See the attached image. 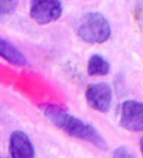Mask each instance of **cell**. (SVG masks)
Listing matches in <instances>:
<instances>
[{
	"label": "cell",
	"instance_id": "6da1fadb",
	"mask_svg": "<svg viewBox=\"0 0 143 158\" xmlns=\"http://www.w3.org/2000/svg\"><path fill=\"white\" fill-rule=\"evenodd\" d=\"M40 108L54 125L69 136L90 143L103 151L108 149L106 141L93 126L73 116L62 106L54 104H43Z\"/></svg>",
	"mask_w": 143,
	"mask_h": 158
},
{
	"label": "cell",
	"instance_id": "7a4b0ae2",
	"mask_svg": "<svg viewBox=\"0 0 143 158\" xmlns=\"http://www.w3.org/2000/svg\"><path fill=\"white\" fill-rule=\"evenodd\" d=\"M77 33L88 44H104L111 37V26L108 19L99 12L85 13L80 20Z\"/></svg>",
	"mask_w": 143,
	"mask_h": 158
},
{
	"label": "cell",
	"instance_id": "3957f363",
	"mask_svg": "<svg viewBox=\"0 0 143 158\" xmlns=\"http://www.w3.org/2000/svg\"><path fill=\"white\" fill-rule=\"evenodd\" d=\"M120 126L131 132L143 131V103L136 100L124 101L118 109Z\"/></svg>",
	"mask_w": 143,
	"mask_h": 158
},
{
	"label": "cell",
	"instance_id": "277c9868",
	"mask_svg": "<svg viewBox=\"0 0 143 158\" xmlns=\"http://www.w3.org/2000/svg\"><path fill=\"white\" fill-rule=\"evenodd\" d=\"M63 12L60 0H31L30 15L38 24L45 25L57 20Z\"/></svg>",
	"mask_w": 143,
	"mask_h": 158
},
{
	"label": "cell",
	"instance_id": "5b68a950",
	"mask_svg": "<svg viewBox=\"0 0 143 158\" xmlns=\"http://www.w3.org/2000/svg\"><path fill=\"white\" fill-rule=\"evenodd\" d=\"M88 105L94 110L101 113H107L113 101V91L106 82L90 84L85 93Z\"/></svg>",
	"mask_w": 143,
	"mask_h": 158
},
{
	"label": "cell",
	"instance_id": "8992f818",
	"mask_svg": "<svg viewBox=\"0 0 143 158\" xmlns=\"http://www.w3.org/2000/svg\"><path fill=\"white\" fill-rule=\"evenodd\" d=\"M10 158H34L35 150L28 135L21 131H15L9 138Z\"/></svg>",
	"mask_w": 143,
	"mask_h": 158
},
{
	"label": "cell",
	"instance_id": "52a82bcc",
	"mask_svg": "<svg viewBox=\"0 0 143 158\" xmlns=\"http://www.w3.org/2000/svg\"><path fill=\"white\" fill-rule=\"evenodd\" d=\"M0 57L14 66L23 67L27 65L25 56L15 45L2 37H0Z\"/></svg>",
	"mask_w": 143,
	"mask_h": 158
},
{
	"label": "cell",
	"instance_id": "ba28073f",
	"mask_svg": "<svg viewBox=\"0 0 143 158\" xmlns=\"http://www.w3.org/2000/svg\"><path fill=\"white\" fill-rule=\"evenodd\" d=\"M87 71L90 76H105L110 71V64L101 55L94 54L89 58Z\"/></svg>",
	"mask_w": 143,
	"mask_h": 158
},
{
	"label": "cell",
	"instance_id": "9c48e42d",
	"mask_svg": "<svg viewBox=\"0 0 143 158\" xmlns=\"http://www.w3.org/2000/svg\"><path fill=\"white\" fill-rule=\"evenodd\" d=\"M18 4V0H0V17L12 14Z\"/></svg>",
	"mask_w": 143,
	"mask_h": 158
},
{
	"label": "cell",
	"instance_id": "30bf717a",
	"mask_svg": "<svg viewBox=\"0 0 143 158\" xmlns=\"http://www.w3.org/2000/svg\"><path fill=\"white\" fill-rule=\"evenodd\" d=\"M112 158H135V156L127 147L120 146L115 150Z\"/></svg>",
	"mask_w": 143,
	"mask_h": 158
},
{
	"label": "cell",
	"instance_id": "8fae6325",
	"mask_svg": "<svg viewBox=\"0 0 143 158\" xmlns=\"http://www.w3.org/2000/svg\"><path fill=\"white\" fill-rule=\"evenodd\" d=\"M140 148H141V155L143 156V137L140 141Z\"/></svg>",
	"mask_w": 143,
	"mask_h": 158
},
{
	"label": "cell",
	"instance_id": "7c38bea8",
	"mask_svg": "<svg viewBox=\"0 0 143 158\" xmlns=\"http://www.w3.org/2000/svg\"><path fill=\"white\" fill-rule=\"evenodd\" d=\"M0 158H6V157H2V156H1V157H0Z\"/></svg>",
	"mask_w": 143,
	"mask_h": 158
}]
</instances>
